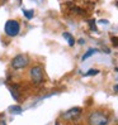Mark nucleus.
I'll return each instance as SVG.
<instances>
[{"label":"nucleus","mask_w":118,"mask_h":125,"mask_svg":"<svg viewBox=\"0 0 118 125\" xmlns=\"http://www.w3.org/2000/svg\"><path fill=\"white\" fill-rule=\"evenodd\" d=\"M4 33L8 37H17L20 33V23L14 19H9L5 21Z\"/></svg>","instance_id":"f257e3e1"},{"label":"nucleus","mask_w":118,"mask_h":125,"mask_svg":"<svg viewBox=\"0 0 118 125\" xmlns=\"http://www.w3.org/2000/svg\"><path fill=\"white\" fill-rule=\"evenodd\" d=\"M88 121H89L90 125H108L109 119L108 116L104 113H100V111H94L89 115L88 117Z\"/></svg>","instance_id":"f03ea898"},{"label":"nucleus","mask_w":118,"mask_h":125,"mask_svg":"<svg viewBox=\"0 0 118 125\" xmlns=\"http://www.w3.org/2000/svg\"><path fill=\"white\" fill-rule=\"evenodd\" d=\"M29 64V57L26 54H17L12 60V68L13 70H23Z\"/></svg>","instance_id":"7ed1b4c3"},{"label":"nucleus","mask_w":118,"mask_h":125,"mask_svg":"<svg viewBox=\"0 0 118 125\" xmlns=\"http://www.w3.org/2000/svg\"><path fill=\"white\" fill-rule=\"evenodd\" d=\"M29 75H31V80L34 85H39L45 80V73H43V68L41 66H33L29 71Z\"/></svg>","instance_id":"20e7f679"},{"label":"nucleus","mask_w":118,"mask_h":125,"mask_svg":"<svg viewBox=\"0 0 118 125\" xmlns=\"http://www.w3.org/2000/svg\"><path fill=\"white\" fill-rule=\"evenodd\" d=\"M80 114H81V109L80 107H72L70 110H67L66 113H64V119L66 120H75L78 119V117L80 116Z\"/></svg>","instance_id":"39448f33"},{"label":"nucleus","mask_w":118,"mask_h":125,"mask_svg":"<svg viewBox=\"0 0 118 125\" xmlns=\"http://www.w3.org/2000/svg\"><path fill=\"white\" fill-rule=\"evenodd\" d=\"M62 37H64V38L66 39V41H67V43H69V46H74V44H75V39H74V37L70 34V33H67V32H65V33H62Z\"/></svg>","instance_id":"423d86ee"},{"label":"nucleus","mask_w":118,"mask_h":125,"mask_svg":"<svg viewBox=\"0 0 118 125\" xmlns=\"http://www.w3.org/2000/svg\"><path fill=\"white\" fill-rule=\"evenodd\" d=\"M97 52H98V49H95V48H90V49L88 51V52H86V53H85V54L83 56L81 61H83V62H84V61H86L88 58H89V57H92V56H93L94 53H97Z\"/></svg>","instance_id":"0eeeda50"},{"label":"nucleus","mask_w":118,"mask_h":125,"mask_svg":"<svg viewBox=\"0 0 118 125\" xmlns=\"http://www.w3.org/2000/svg\"><path fill=\"white\" fill-rule=\"evenodd\" d=\"M9 111L12 114H20L22 113V107L20 106H10L9 107Z\"/></svg>","instance_id":"6e6552de"},{"label":"nucleus","mask_w":118,"mask_h":125,"mask_svg":"<svg viewBox=\"0 0 118 125\" xmlns=\"http://www.w3.org/2000/svg\"><path fill=\"white\" fill-rule=\"evenodd\" d=\"M23 14H24V17L29 20V19H33L34 17V11L33 10H23Z\"/></svg>","instance_id":"1a4fd4ad"},{"label":"nucleus","mask_w":118,"mask_h":125,"mask_svg":"<svg viewBox=\"0 0 118 125\" xmlns=\"http://www.w3.org/2000/svg\"><path fill=\"white\" fill-rule=\"evenodd\" d=\"M98 73H99L98 70H90L85 73V76H93V75H98Z\"/></svg>","instance_id":"9d476101"},{"label":"nucleus","mask_w":118,"mask_h":125,"mask_svg":"<svg viewBox=\"0 0 118 125\" xmlns=\"http://www.w3.org/2000/svg\"><path fill=\"white\" fill-rule=\"evenodd\" d=\"M112 41H113V44H116V46L118 44V38H117V37H113Z\"/></svg>","instance_id":"9b49d317"},{"label":"nucleus","mask_w":118,"mask_h":125,"mask_svg":"<svg viewBox=\"0 0 118 125\" xmlns=\"http://www.w3.org/2000/svg\"><path fill=\"white\" fill-rule=\"evenodd\" d=\"M114 91H116V92H118V85H116V86H114Z\"/></svg>","instance_id":"f8f14e48"},{"label":"nucleus","mask_w":118,"mask_h":125,"mask_svg":"<svg viewBox=\"0 0 118 125\" xmlns=\"http://www.w3.org/2000/svg\"><path fill=\"white\" fill-rule=\"evenodd\" d=\"M56 125H58V124H56Z\"/></svg>","instance_id":"ddd939ff"}]
</instances>
